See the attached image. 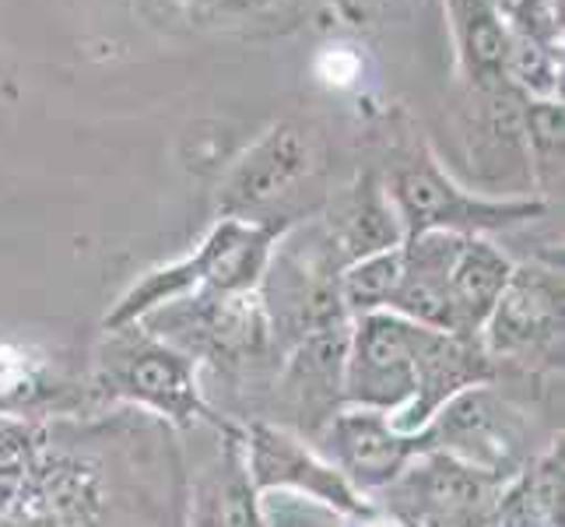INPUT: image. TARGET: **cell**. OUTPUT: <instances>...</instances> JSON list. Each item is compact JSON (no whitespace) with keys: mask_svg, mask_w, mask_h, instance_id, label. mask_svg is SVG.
Returning a JSON list of instances; mask_svg holds the SVG:
<instances>
[{"mask_svg":"<svg viewBox=\"0 0 565 527\" xmlns=\"http://www.w3.org/2000/svg\"><path fill=\"white\" fill-rule=\"evenodd\" d=\"M495 380L478 338H457L397 314L352 320L344 356V408H373L397 433H422L457 394Z\"/></svg>","mask_w":565,"mask_h":527,"instance_id":"1","label":"cell"},{"mask_svg":"<svg viewBox=\"0 0 565 527\" xmlns=\"http://www.w3.org/2000/svg\"><path fill=\"white\" fill-rule=\"evenodd\" d=\"M88 398L103 404H127L166 422L169 429L211 425L214 408L204 398L201 366L169 341L154 338L141 324L103 327L92 348Z\"/></svg>","mask_w":565,"mask_h":527,"instance_id":"2","label":"cell"},{"mask_svg":"<svg viewBox=\"0 0 565 527\" xmlns=\"http://www.w3.org/2000/svg\"><path fill=\"white\" fill-rule=\"evenodd\" d=\"M296 222L218 219L201 246L166 267H154L113 303L103 327L138 324L145 314L183 296H246L257 292L270 250Z\"/></svg>","mask_w":565,"mask_h":527,"instance_id":"3","label":"cell"},{"mask_svg":"<svg viewBox=\"0 0 565 527\" xmlns=\"http://www.w3.org/2000/svg\"><path fill=\"white\" fill-rule=\"evenodd\" d=\"M380 180L397 211L404 240L422 232L484 236V232L534 222L548 211L544 198H489L460 187L422 138H407L390 151Z\"/></svg>","mask_w":565,"mask_h":527,"instance_id":"4","label":"cell"},{"mask_svg":"<svg viewBox=\"0 0 565 527\" xmlns=\"http://www.w3.org/2000/svg\"><path fill=\"white\" fill-rule=\"evenodd\" d=\"M562 264L527 261L513 264L489 320L481 327V348L499 377L562 383V324H565Z\"/></svg>","mask_w":565,"mask_h":527,"instance_id":"5","label":"cell"},{"mask_svg":"<svg viewBox=\"0 0 565 527\" xmlns=\"http://www.w3.org/2000/svg\"><path fill=\"white\" fill-rule=\"evenodd\" d=\"M502 485L454 454L422 451L369 503L401 527H489Z\"/></svg>","mask_w":565,"mask_h":527,"instance_id":"6","label":"cell"},{"mask_svg":"<svg viewBox=\"0 0 565 527\" xmlns=\"http://www.w3.org/2000/svg\"><path fill=\"white\" fill-rule=\"evenodd\" d=\"M352 320L317 330L288 348L264 390V412L257 419L275 422L288 433L317 443L327 422L344 408V356Z\"/></svg>","mask_w":565,"mask_h":527,"instance_id":"7","label":"cell"},{"mask_svg":"<svg viewBox=\"0 0 565 527\" xmlns=\"http://www.w3.org/2000/svg\"><path fill=\"white\" fill-rule=\"evenodd\" d=\"M239 425L246 467L257 493H299L306 499L323 503L327 510L341 514L344 520H362L376 514V506L359 496L313 443L264 419H246Z\"/></svg>","mask_w":565,"mask_h":527,"instance_id":"8","label":"cell"},{"mask_svg":"<svg viewBox=\"0 0 565 527\" xmlns=\"http://www.w3.org/2000/svg\"><path fill=\"white\" fill-rule=\"evenodd\" d=\"M320 169L317 138L299 124H278L232 166L218 190L222 219L270 222L267 211L288 201Z\"/></svg>","mask_w":565,"mask_h":527,"instance_id":"9","label":"cell"},{"mask_svg":"<svg viewBox=\"0 0 565 527\" xmlns=\"http://www.w3.org/2000/svg\"><path fill=\"white\" fill-rule=\"evenodd\" d=\"M313 446L365 499L386 489L404 472V464L425 451L418 433H397L390 419L373 408H341Z\"/></svg>","mask_w":565,"mask_h":527,"instance_id":"10","label":"cell"},{"mask_svg":"<svg viewBox=\"0 0 565 527\" xmlns=\"http://www.w3.org/2000/svg\"><path fill=\"white\" fill-rule=\"evenodd\" d=\"M214 451L190 475L186 527H264L260 493L249 478L239 419H211Z\"/></svg>","mask_w":565,"mask_h":527,"instance_id":"11","label":"cell"},{"mask_svg":"<svg viewBox=\"0 0 565 527\" xmlns=\"http://www.w3.org/2000/svg\"><path fill=\"white\" fill-rule=\"evenodd\" d=\"M88 401V383L67 377L43 345L0 330V415L46 422L74 415Z\"/></svg>","mask_w":565,"mask_h":527,"instance_id":"12","label":"cell"},{"mask_svg":"<svg viewBox=\"0 0 565 527\" xmlns=\"http://www.w3.org/2000/svg\"><path fill=\"white\" fill-rule=\"evenodd\" d=\"M320 225L344 267L369 257V253L404 243L397 211L386 198L380 172H362L352 187L341 190L338 198L327 204Z\"/></svg>","mask_w":565,"mask_h":527,"instance_id":"13","label":"cell"},{"mask_svg":"<svg viewBox=\"0 0 565 527\" xmlns=\"http://www.w3.org/2000/svg\"><path fill=\"white\" fill-rule=\"evenodd\" d=\"M450 14L457 64L467 92H499L505 82V53H510V29H505L499 0H443Z\"/></svg>","mask_w":565,"mask_h":527,"instance_id":"14","label":"cell"},{"mask_svg":"<svg viewBox=\"0 0 565 527\" xmlns=\"http://www.w3.org/2000/svg\"><path fill=\"white\" fill-rule=\"evenodd\" d=\"M513 261L484 236H463L450 264V335L478 338Z\"/></svg>","mask_w":565,"mask_h":527,"instance_id":"15","label":"cell"},{"mask_svg":"<svg viewBox=\"0 0 565 527\" xmlns=\"http://www.w3.org/2000/svg\"><path fill=\"white\" fill-rule=\"evenodd\" d=\"M489 527H562V436L502 485Z\"/></svg>","mask_w":565,"mask_h":527,"instance_id":"16","label":"cell"},{"mask_svg":"<svg viewBox=\"0 0 565 527\" xmlns=\"http://www.w3.org/2000/svg\"><path fill=\"white\" fill-rule=\"evenodd\" d=\"M313 0H180L186 18L201 29L270 35L299 25Z\"/></svg>","mask_w":565,"mask_h":527,"instance_id":"17","label":"cell"},{"mask_svg":"<svg viewBox=\"0 0 565 527\" xmlns=\"http://www.w3.org/2000/svg\"><path fill=\"white\" fill-rule=\"evenodd\" d=\"M523 145L534 187L544 198H555L562 187V103L558 99H527L523 103Z\"/></svg>","mask_w":565,"mask_h":527,"instance_id":"18","label":"cell"},{"mask_svg":"<svg viewBox=\"0 0 565 527\" xmlns=\"http://www.w3.org/2000/svg\"><path fill=\"white\" fill-rule=\"evenodd\" d=\"M397 275H401V246L369 253V257L348 264L341 271V303L348 309V317L355 320V317L386 309V299L397 285Z\"/></svg>","mask_w":565,"mask_h":527,"instance_id":"19","label":"cell"},{"mask_svg":"<svg viewBox=\"0 0 565 527\" xmlns=\"http://www.w3.org/2000/svg\"><path fill=\"white\" fill-rule=\"evenodd\" d=\"M264 527H344V517L299 493H260Z\"/></svg>","mask_w":565,"mask_h":527,"instance_id":"20","label":"cell"},{"mask_svg":"<svg viewBox=\"0 0 565 527\" xmlns=\"http://www.w3.org/2000/svg\"><path fill=\"white\" fill-rule=\"evenodd\" d=\"M317 71L327 85H352L359 77V56L348 53L344 46L338 50H323L320 61H317Z\"/></svg>","mask_w":565,"mask_h":527,"instance_id":"21","label":"cell"},{"mask_svg":"<svg viewBox=\"0 0 565 527\" xmlns=\"http://www.w3.org/2000/svg\"><path fill=\"white\" fill-rule=\"evenodd\" d=\"M348 22H355V25H362V22H369V18H376V14H383V11H394L397 4H407V8H415L418 0H330Z\"/></svg>","mask_w":565,"mask_h":527,"instance_id":"22","label":"cell"},{"mask_svg":"<svg viewBox=\"0 0 565 527\" xmlns=\"http://www.w3.org/2000/svg\"><path fill=\"white\" fill-rule=\"evenodd\" d=\"M355 527H401L397 520H390L386 514H369V517H362V520H355Z\"/></svg>","mask_w":565,"mask_h":527,"instance_id":"23","label":"cell"},{"mask_svg":"<svg viewBox=\"0 0 565 527\" xmlns=\"http://www.w3.org/2000/svg\"><path fill=\"white\" fill-rule=\"evenodd\" d=\"M499 4H510V0H499Z\"/></svg>","mask_w":565,"mask_h":527,"instance_id":"24","label":"cell"}]
</instances>
